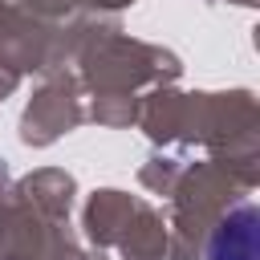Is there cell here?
Segmentation results:
<instances>
[{
  "label": "cell",
  "mask_w": 260,
  "mask_h": 260,
  "mask_svg": "<svg viewBox=\"0 0 260 260\" xmlns=\"http://www.w3.org/2000/svg\"><path fill=\"white\" fill-rule=\"evenodd\" d=\"M207 260H260V248H256V207H236L211 232Z\"/></svg>",
  "instance_id": "6da1fadb"
}]
</instances>
